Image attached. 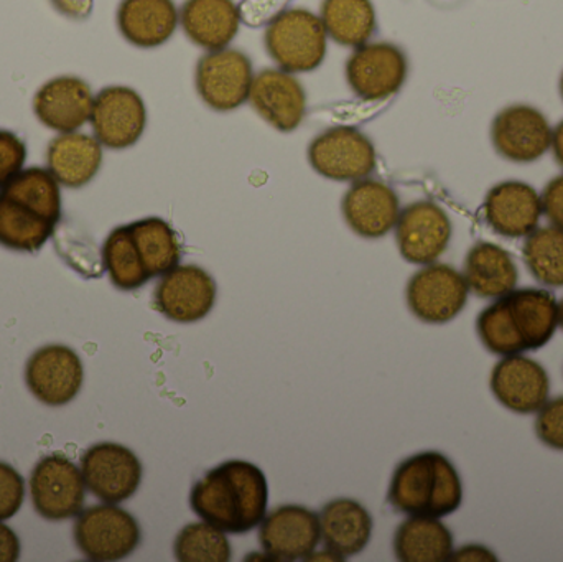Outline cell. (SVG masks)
<instances>
[{
    "label": "cell",
    "instance_id": "1",
    "mask_svg": "<svg viewBox=\"0 0 563 562\" xmlns=\"http://www.w3.org/2000/svg\"><path fill=\"white\" fill-rule=\"evenodd\" d=\"M190 507L201 521L224 533H250L266 518L269 482L253 462H223L194 485Z\"/></svg>",
    "mask_w": 563,
    "mask_h": 562
},
{
    "label": "cell",
    "instance_id": "2",
    "mask_svg": "<svg viewBox=\"0 0 563 562\" xmlns=\"http://www.w3.org/2000/svg\"><path fill=\"white\" fill-rule=\"evenodd\" d=\"M387 498L400 514L442 520L462 507V478L445 455L420 452L397 465Z\"/></svg>",
    "mask_w": 563,
    "mask_h": 562
},
{
    "label": "cell",
    "instance_id": "3",
    "mask_svg": "<svg viewBox=\"0 0 563 562\" xmlns=\"http://www.w3.org/2000/svg\"><path fill=\"white\" fill-rule=\"evenodd\" d=\"M327 38L320 16L307 9H287L267 25L264 43L279 68L295 75L323 65Z\"/></svg>",
    "mask_w": 563,
    "mask_h": 562
},
{
    "label": "cell",
    "instance_id": "4",
    "mask_svg": "<svg viewBox=\"0 0 563 562\" xmlns=\"http://www.w3.org/2000/svg\"><path fill=\"white\" fill-rule=\"evenodd\" d=\"M75 541L88 560L121 561L141 544V527L129 511L115 504L95 505L78 515Z\"/></svg>",
    "mask_w": 563,
    "mask_h": 562
},
{
    "label": "cell",
    "instance_id": "5",
    "mask_svg": "<svg viewBox=\"0 0 563 562\" xmlns=\"http://www.w3.org/2000/svg\"><path fill=\"white\" fill-rule=\"evenodd\" d=\"M308 162L321 177L334 181H357L376 170L373 141L347 125L328 129L308 145Z\"/></svg>",
    "mask_w": 563,
    "mask_h": 562
},
{
    "label": "cell",
    "instance_id": "6",
    "mask_svg": "<svg viewBox=\"0 0 563 562\" xmlns=\"http://www.w3.org/2000/svg\"><path fill=\"white\" fill-rule=\"evenodd\" d=\"M253 81V63L240 49L208 52L201 56L195 71V86L201 101L218 112L236 111L250 101Z\"/></svg>",
    "mask_w": 563,
    "mask_h": 562
},
{
    "label": "cell",
    "instance_id": "7",
    "mask_svg": "<svg viewBox=\"0 0 563 562\" xmlns=\"http://www.w3.org/2000/svg\"><path fill=\"white\" fill-rule=\"evenodd\" d=\"M465 276L449 264L432 263L417 271L406 289L407 306L413 317L426 323L450 322L468 302Z\"/></svg>",
    "mask_w": 563,
    "mask_h": 562
},
{
    "label": "cell",
    "instance_id": "8",
    "mask_svg": "<svg viewBox=\"0 0 563 562\" xmlns=\"http://www.w3.org/2000/svg\"><path fill=\"white\" fill-rule=\"evenodd\" d=\"M30 495L40 517L49 521L68 520L81 514L85 507V478L65 455H48L30 475Z\"/></svg>",
    "mask_w": 563,
    "mask_h": 562
},
{
    "label": "cell",
    "instance_id": "9",
    "mask_svg": "<svg viewBox=\"0 0 563 562\" xmlns=\"http://www.w3.org/2000/svg\"><path fill=\"white\" fill-rule=\"evenodd\" d=\"M409 75L406 53L394 43L357 46L346 62V81L357 98L384 101L402 89Z\"/></svg>",
    "mask_w": 563,
    "mask_h": 562
},
{
    "label": "cell",
    "instance_id": "10",
    "mask_svg": "<svg viewBox=\"0 0 563 562\" xmlns=\"http://www.w3.org/2000/svg\"><path fill=\"white\" fill-rule=\"evenodd\" d=\"M89 122L102 147L124 151L137 144L144 135L147 108L135 89L108 86L95 96Z\"/></svg>",
    "mask_w": 563,
    "mask_h": 562
},
{
    "label": "cell",
    "instance_id": "11",
    "mask_svg": "<svg viewBox=\"0 0 563 562\" xmlns=\"http://www.w3.org/2000/svg\"><path fill=\"white\" fill-rule=\"evenodd\" d=\"M86 488L104 504H121L141 487L142 464L131 449L115 442L92 445L81 458Z\"/></svg>",
    "mask_w": 563,
    "mask_h": 562
},
{
    "label": "cell",
    "instance_id": "12",
    "mask_svg": "<svg viewBox=\"0 0 563 562\" xmlns=\"http://www.w3.org/2000/svg\"><path fill=\"white\" fill-rule=\"evenodd\" d=\"M552 132L554 128L541 109L529 104L508 106L493 119V147L506 161L532 164L551 151Z\"/></svg>",
    "mask_w": 563,
    "mask_h": 562
},
{
    "label": "cell",
    "instance_id": "13",
    "mask_svg": "<svg viewBox=\"0 0 563 562\" xmlns=\"http://www.w3.org/2000/svg\"><path fill=\"white\" fill-rule=\"evenodd\" d=\"M218 299V286L197 264H178L155 287L154 307L172 322L194 323L208 317Z\"/></svg>",
    "mask_w": 563,
    "mask_h": 562
},
{
    "label": "cell",
    "instance_id": "14",
    "mask_svg": "<svg viewBox=\"0 0 563 562\" xmlns=\"http://www.w3.org/2000/svg\"><path fill=\"white\" fill-rule=\"evenodd\" d=\"M452 234L449 214L430 200L416 201L404 208L396 224L400 256L417 266L437 263L449 247Z\"/></svg>",
    "mask_w": 563,
    "mask_h": 562
},
{
    "label": "cell",
    "instance_id": "15",
    "mask_svg": "<svg viewBox=\"0 0 563 562\" xmlns=\"http://www.w3.org/2000/svg\"><path fill=\"white\" fill-rule=\"evenodd\" d=\"M82 378L81 360L69 346H42L26 363L25 382L30 393L52 408L71 403L81 392Z\"/></svg>",
    "mask_w": 563,
    "mask_h": 562
},
{
    "label": "cell",
    "instance_id": "16",
    "mask_svg": "<svg viewBox=\"0 0 563 562\" xmlns=\"http://www.w3.org/2000/svg\"><path fill=\"white\" fill-rule=\"evenodd\" d=\"M260 527L261 547L277 561L305 560L321 541L320 515L301 505H282Z\"/></svg>",
    "mask_w": 563,
    "mask_h": 562
},
{
    "label": "cell",
    "instance_id": "17",
    "mask_svg": "<svg viewBox=\"0 0 563 562\" xmlns=\"http://www.w3.org/2000/svg\"><path fill=\"white\" fill-rule=\"evenodd\" d=\"M493 395L509 411L538 412L551 396V378L541 363L525 353L503 356L492 373Z\"/></svg>",
    "mask_w": 563,
    "mask_h": 562
},
{
    "label": "cell",
    "instance_id": "18",
    "mask_svg": "<svg viewBox=\"0 0 563 562\" xmlns=\"http://www.w3.org/2000/svg\"><path fill=\"white\" fill-rule=\"evenodd\" d=\"M541 194L532 185L506 180L488 191L483 205L486 224L499 236L528 238L542 218Z\"/></svg>",
    "mask_w": 563,
    "mask_h": 562
},
{
    "label": "cell",
    "instance_id": "19",
    "mask_svg": "<svg viewBox=\"0 0 563 562\" xmlns=\"http://www.w3.org/2000/svg\"><path fill=\"white\" fill-rule=\"evenodd\" d=\"M347 227L364 240H379L396 228L400 201L389 185L379 180L354 181L341 201Z\"/></svg>",
    "mask_w": 563,
    "mask_h": 562
},
{
    "label": "cell",
    "instance_id": "20",
    "mask_svg": "<svg viewBox=\"0 0 563 562\" xmlns=\"http://www.w3.org/2000/svg\"><path fill=\"white\" fill-rule=\"evenodd\" d=\"M254 111L274 129L291 132L307 114V92L291 73L267 68L254 76L250 95Z\"/></svg>",
    "mask_w": 563,
    "mask_h": 562
},
{
    "label": "cell",
    "instance_id": "21",
    "mask_svg": "<svg viewBox=\"0 0 563 562\" xmlns=\"http://www.w3.org/2000/svg\"><path fill=\"white\" fill-rule=\"evenodd\" d=\"M92 104L95 96L88 82L76 76H59L36 91L33 112L45 128L65 134L89 122Z\"/></svg>",
    "mask_w": 563,
    "mask_h": 562
},
{
    "label": "cell",
    "instance_id": "22",
    "mask_svg": "<svg viewBox=\"0 0 563 562\" xmlns=\"http://www.w3.org/2000/svg\"><path fill=\"white\" fill-rule=\"evenodd\" d=\"M320 527L327 550L343 561L356 557L369 544L374 521L360 502L338 498L324 505Z\"/></svg>",
    "mask_w": 563,
    "mask_h": 562
},
{
    "label": "cell",
    "instance_id": "23",
    "mask_svg": "<svg viewBox=\"0 0 563 562\" xmlns=\"http://www.w3.org/2000/svg\"><path fill=\"white\" fill-rule=\"evenodd\" d=\"M180 12L174 0H122L118 9L121 35L137 48H157L177 32Z\"/></svg>",
    "mask_w": 563,
    "mask_h": 562
},
{
    "label": "cell",
    "instance_id": "24",
    "mask_svg": "<svg viewBox=\"0 0 563 562\" xmlns=\"http://www.w3.org/2000/svg\"><path fill=\"white\" fill-rule=\"evenodd\" d=\"M185 35L208 52L228 48L241 26L234 0H187L180 10Z\"/></svg>",
    "mask_w": 563,
    "mask_h": 562
},
{
    "label": "cell",
    "instance_id": "25",
    "mask_svg": "<svg viewBox=\"0 0 563 562\" xmlns=\"http://www.w3.org/2000/svg\"><path fill=\"white\" fill-rule=\"evenodd\" d=\"M46 164L53 177L63 187H85L101 168V142L78 131L56 135L49 142Z\"/></svg>",
    "mask_w": 563,
    "mask_h": 562
},
{
    "label": "cell",
    "instance_id": "26",
    "mask_svg": "<svg viewBox=\"0 0 563 562\" xmlns=\"http://www.w3.org/2000/svg\"><path fill=\"white\" fill-rule=\"evenodd\" d=\"M505 299L528 352L542 349L554 339L559 327V300L551 290L526 287L512 290Z\"/></svg>",
    "mask_w": 563,
    "mask_h": 562
},
{
    "label": "cell",
    "instance_id": "27",
    "mask_svg": "<svg viewBox=\"0 0 563 562\" xmlns=\"http://www.w3.org/2000/svg\"><path fill=\"white\" fill-rule=\"evenodd\" d=\"M463 276L470 293L483 299H499L516 289L519 271L515 257L505 247L479 241L466 254Z\"/></svg>",
    "mask_w": 563,
    "mask_h": 562
},
{
    "label": "cell",
    "instance_id": "28",
    "mask_svg": "<svg viewBox=\"0 0 563 562\" xmlns=\"http://www.w3.org/2000/svg\"><path fill=\"white\" fill-rule=\"evenodd\" d=\"M453 551L452 531L440 518L409 517L394 537V553L402 562H445Z\"/></svg>",
    "mask_w": 563,
    "mask_h": 562
},
{
    "label": "cell",
    "instance_id": "29",
    "mask_svg": "<svg viewBox=\"0 0 563 562\" xmlns=\"http://www.w3.org/2000/svg\"><path fill=\"white\" fill-rule=\"evenodd\" d=\"M56 223L29 205L0 191V246L36 253L55 233Z\"/></svg>",
    "mask_w": 563,
    "mask_h": 562
},
{
    "label": "cell",
    "instance_id": "30",
    "mask_svg": "<svg viewBox=\"0 0 563 562\" xmlns=\"http://www.w3.org/2000/svg\"><path fill=\"white\" fill-rule=\"evenodd\" d=\"M321 22L338 45H366L377 29L376 9L371 0H323Z\"/></svg>",
    "mask_w": 563,
    "mask_h": 562
},
{
    "label": "cell",
    "instance_id": "31",
    "mask_svg": "<svg viewBox=\"0 0 563 562\" xmlns=\"http://www.w3.org/2000/svg\"><path fill=\"white\" fill-rule=\"evenodd\" d=\"M129 230L151 279L164 276L180 264V240L167 221L157 217L144 218L129 224Z\"/></svg>",
    "mask_w": 563,
    "mask_h": 562
},
{
    "label": "cell",
    "instance_id": "32",
    "mask_svg": "<svg viewBox=\"0 0 563 562\" xmlns=\"http://www.w3.org/2000/svg\"><path fill=\"white\" fill-rule=\"evenodd\" d=\"M102 263L108 271L109 279L119 290L131 293V290L141 289L151 280L139 256L129 224L115 228L106 238L102 246Z\"/></svg>",
    "mask_w": 563,
    "mask_h": 562
},
{
    "label": "cell",
    "instance_id": "33",
    "mask_svg": "<svg viewBox=\"0 0 563 562\" xmlns=\"http://www.w3.org/2000/svg\"><path fill=\"white\" fill-rule=\"evenodd\" d=\"M0 191L29 205L53 223L62 220V191L48 168L30 167L19 172Z\"/></svg>",
    "mask_w": 563,
    "mask_h": 562
},
{
    "label": "cell",
    "instance_id": "34",
    "mask_svg": "<svg viewBox=\"0 0 563 562\" xmlns=\"http://www.w3.org/2000/svg\"><path fill=\"white\" fill-rule=\"evenodd\" d=\"M525 261L532 276L548 287H563V230L538 228L525 238Z\"/></svg>",
    "mask_w": 563,
    "mask_h": 562
},
{
    "label": "cell",
    "instance_id": "35",
    "mask_svg": "<svg viewBox=\"0 0 563 562\" xmlns=\"http://www.w3.org/2000/svg\"><path fill=\"white\" fill-rule=\"evenodd\" d=\"M174 553L181 562H228L233 558L227 533L205 521L187 525L177 535Z\"/></svg>",
    "mask_w": 563,
    "mask_h": 562
},
{
    "label": "cell",
    "instance_id": "36",
    "mask_svg": "<svg viewBox=\"0 0 563 562\" xmlns=\"http://www.w3.org/2000/svg\"><path fill=\"white\" fill-rule=\"evenodd\" d=\"M476 330H478L483 345L495 355L511 356L528 352L515 322H512L505 297L495 299V302L489 304L479 313L478 320H476Z\"/></svg>",
    "mask_w": 563,
    "mask_h": 562
},
{
    "label": "cell",
    "instance_id": "37",
    "mask_svg": "<svg viewBox=\"0 0 563 562\" xmlns=\"http://www.w3.org/2000/svg\"><path fill=\"white\" fill-rule=\"evenodd\" d=\"M536 415V434L542 444L563 451V396L549 399Z\"/></svg>",
    "mask_w": 563,
    "mask_h": 562
},
{
    "label": "cell",
    "instance_id": "38",
    "mask_svg": "<svg viewBox=\"0 0 563 562\" xmlns=\"http://www.w3.org/2000/svg\"><path fill=\"white\" fill-rule=\"evenodd\" d=\"M25 500V482L12 465L0 462V521L19 514Z\"/></svg>",
    "mask_w": 563,
    "mask_h": 562
},
{
    "label": "cell",
    "instance_id": "39",
    "mask_svg": "<svg viewBox=\"0 0 563 562\" xmlns=\"http://www.w3.org/2000/svg\"><path fill=\"white\" fill-rule=\"evenodd\" d=\"M26 145L19 135L0 131V188L23 170Z\"/></svg>",
    "mask_w": 563,
    "mask_h": 562
},
{
    "label": "cell",
    "instance_id": "40",
    "mask_svg": "<svg viewBox=\"0 0 563 562\" xmlns=\"http://www.w3.org/2000/svg\"><path fill=\"white\" fill-rule=\"evenodd\" d=\"M291 0H243L240 3V15L241 22L244 25L263 26L269 25L277 15L284 12L285 7L290 3Z\"/></svg>",
    "mask_w": 563,
    "mask_h": 562
},
{
    "label": "cell",
    "instance_id": "41",
    "mask_svg": "<svg viewBox=\"0 0 563 562\" xmlns=\"http://www.w3.org/2000/svg\"><path fill=\"white\" fill-rule=\"evenodd\" d=\"M542 213L552 227L563 230V174L552 178L541 195Z\"/></svg>",
    "mask_w": 563,
    "mask_h": 562
},
{
    "label": "cell",
    "instance_id": "42",
    "mask_svg": "<svg viewBox=\"0 0 563 562\" xmlns=\"http://www.w3.org/2000/svg\"><path fill=\"white\" fill-rule=\"evenodd\" d=\"M62 15L73 20H85L91 15L95 0H49Z\"/></svg>",
    "mask_w": 563,
    "mask_h": 562
},
{
    "label": "cell",
    "instance_id": "43",
    "mask_svg": "<svg viewBox=\"0 0 563 562\" xmlns=\"http://www.w3.org/2000/svg\"><path fill=\"white\" fill-rule=\"evenodd\" d=\"M20 557V541L12 528L0 521V562H15Z\"/></svg>",
    "mask_w": 563,
    "mask_h": 562
},
{
    "label": "cell",
    "instance_id": "44",
    "mask_svg": "<svg viewBox=\"0 0 563 562\" xmlns=\"http://www.w3.org/2000/svg\"><path fill=\"white\" fill-rule=\"evenodd\" d=\"M450 561H462V562H489V561H498V558L495 557L492 550H488L486 547H482V544H468V547H463L462 550L453 551L452 557H450Z\"/></svg>",
    "mask_w": 563,
    "mask_h": 562
},
{
    "label": "cell",
    "instance_id": "45",
    "mask_svg": "<svg viewBox=\"0 0 563 562\" xmlns=\"http://www.w3.org/2000/svg\"><path fill=\"white\" fill-rule=\"evenodd\" d=\"M552 152H554L555 161L563 167V121L559 122L552 132Z\"/></svg>",
    "mask_w": 563,
    "mask_h": 562
},
{
    "label": "cell",
    "instance_id": "46",
    "mask_svg": "<svg viewBox=\"0 0 563 562\" xmlns=\"http://www.w3.org/2000/svg\"><path fill=\"white\" fill-rule=\"evenodd\" d=\"M559 326L563 329V297L561 302H559Z\"/></svg>",
    "mask_w": 563,
    "mask_h": 562
},
{
    "label": "cell",
    "instance_id": "47",
    "mask_svg": "<svg viewBox=\"0 0 563 562\" xmlns=\"http://www.w3.org/2000/svg\"><path fill=\"white\" fill-rule=\"evenodd\" d=\"M561 95H562V99H563V73H562V78H561Z\"/></svg>",
    "mask_w": 563,
    "mask_h": 562
}]
</instances>
